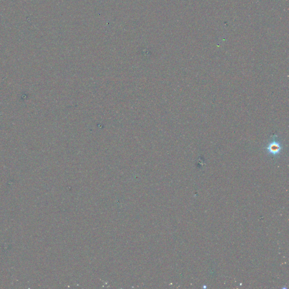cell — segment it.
Returning <instances> with one entry per match:
<instances>
[{"label": "cell", "mask_w": 289, "mask_h": 289, "mask_svg": "<svg viewBox=\"0 0 289 289\" xmlns=\"http://www.w3.org/2000/svg\"><path fill=\"white\" fill-rule=\"evenodd\" d=\"M282 149V144L277 140V135H273L266 147L268 153L273 156H277L280 154Z\"/></svg>", "instance_id": "1"}]
</instances>
